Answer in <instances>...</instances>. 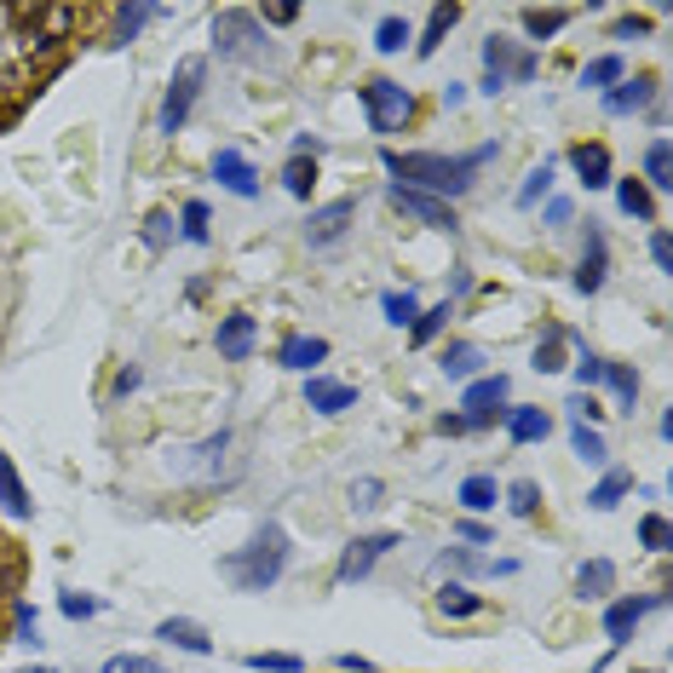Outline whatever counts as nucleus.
Wrapping results in <instances>:
<instances>
[{
  "label": "nucleus",
  "instance_id": "f257e3e1",
  "mask_svg": "<svg viewBox=\"0 0 673 673\" xmlns=\"http://www.w3.org/2000/svg\"><path fill=\"white\" fill-rule=\"evenodd\" d=\"M495 156H501V144H478V150H466V156H438V150L397 156V150H386L380 167H386L404 190L438 196V202H455V196H466L472 185H478V167H489Z\"/></svg>",
  "mask_w": 673,
  "mask_h": 673
},
{
  "label": "nucleus",
  "instance_id": "f03ea898",
  "mask_svg": "<svg viewBox=\"0 0 673 673\" xmlns=\"http://www.w3.org/2000/svg\"><path fill=\"white\" fill-rule=\"evenodd\" d=\"M224 576H231L242 593H265V587H277L283 582V570H288V530L283 523H265V530L242 547V553H231L219 564Z\"/></svg>",
  "mask_w": 673,
  "mask_h": 673
},
{
  "label": "nucleus",
  "instance_id": "7ed1b4c3",
  "mask_svg": "<svg viewBox=\"0 0 673 673\" xmlns=\"http://www.w3.org/2000/svg\"><path fill=\"white\" fill-rule=\"evenodd\" d=\"M363 92V110H368V128L380 133V139H391V133H404L409 121H415V92L404 87V81H368V87H357Z\"/></svg>",
  "mask_w": 673,
  "mask_h": 673
},
{
  "label": "nucleus",
  "instance_id": "20e7f679",
  "mask_svg": "<svg viewBox=\"0 0 673 673\" xmlns=\"http://www.w3.org/2000/svg\"><path fill=\"white\" fill-rule=\"evenodd\" d=\"M213 46H219V58H254V53H265V23L254 12L231 7L213 18Z\"/></svg>",
  "mask_w": 673,
  "mask_h": 673
},
{
  "label": "nucleus",
  "instance_id": "39448f33",
  "mask_svg": "<svg viewBox=\"0 0 673 673\" xmlns=\"http://www.w3.org/2000/svg\"><path fill=\"white\" fill-rule=\"evenodd\" d=\"M202 75H208V58H185L179 75H173V87H167V98H162V133H167V139L185 133V121H190V110H196V92H202Z\"/></svg>",
  "mask_w": 673,
  "mask_h": 673
},
{
  "label": "nucleus",
  "instance_id": "423d86ee",
  "mask_svg": "<svg viewBox=\"0 0 673 673\" xmlns=\"http://www.w3.org/2000/svg\"><path fill=\"white\" fill-rule=\"evenodd\" d=\"M507 374H478V380H466L461 391V415H466V432H484L495 415H507Z\"/></svg>",
  "mask_w": 673,
  "mask_h": 673
},
{
  "label": "nucleus",
  "instance_id": "0eeeda50",
  "mask_svg": "<svg viewBox=\"0 0 673 673\" xmlns=\"http://www.w3.org/2000/svg\"><path fill=\"white\" fill-rule=\"evenodd\" d=\"M386 202H391L397 213L420 219V224H427V231H443V236H455V231H461L455 208H449V202H438V196H420V190H404V185H386Z\"/></svg>",
  "mask_w": 673,
  "mask_h": 673
},
{
  "label": "nucleus",
  "instance_id": "6e6552de",
  "mask_svg": "<svg viewBox=\"0 0 673 673\" xmlns=\"http://www.w3.org/2000/svg\"><path fill=\"white\" fill-rule=\"evenodd\" d=\"M391 547H404V536H397V530H380V536H357V541L340 553V564H334V582H363L368 570H374V559H386Z\"/></svg>",
  "mask_w": 673,
  "mask_h": 673
},
{
  "label": "nucleus",
  "instance_id": "1a4fd4ad",
  "mask_svg": "<svg viewBox=\"0 0 673 673\" xmlns=\"http://www.w3.org/2000/svg\"><path fill=\"white\" fill-rule=\"evenodd\" d=\"M662 605H668V593H639V598H616V605L605 610V639H610V644H628L639 621L651 616V610H662Z\"/></svg>",
  "mask_w": 673,
  "mask_h": 673
},
{
  "label": "nucleus",
  "instance_id": "9d476101",
  "mask_svg": "<svg viewBox=\"0 0 673 673\" xmlns=\"http://www.w3.org/2000/svg\"><path fill=\"white\" fill-rule=\"evenodd\" d=\"M352 219H357V196H340V202H329V208L311 213L306 242H311V247H334L345 231H352Z\"/></svg>",
  "mask_w": 673,
  "mask_h": 673
},
{
  "label": "nucleus",
  "instance_id": "9b49d317",
  "mask_svg": "<svg viewBox=\"0 0 673 673\" xmlns=\"http://www.w3.org/2000/svg\"><path fill=\"white\" fill-rule=\"evenodd\" d=\"M213 179L231 196H242V202H254V196H260V173H254V162H247L242 150H219V156H213Z\"/></svg>",
  "mask_w": 673,
  "mask_h": 673
},
{
  "label": "nucleus",
  "instance_id": "f8f14e48",
  "mask_svg": "<svg viewBox=\"0 0 673 673\" xmlns=\"http://www.w3.org/2000/svg\"><path fill=\"white\" fill-rule=\"evenodd\" d=\"M605 271H610L605 231H598V224H587V247H582V265H576V294H598V288H605Z\"/></svg>",
  "mask_w": 673,
  "mask_h": 673
},
{
  "label": "nucleus",
  "instance_id": "ddd939ff",
  "mask_svg": "<svg viewBox=\"0 0 673 673\" xmlns=\"http://www.w3.org/2000/svg\"><path fill=\"white\" fill-rule=\"evenodd\" d=\"M651 98H657V75H621V81L605 92V110L610 115H639Z\"/></svg>",
  "mask_w": 673,
  "mask_h": 673
},
{
  "label": "nucleus",
  "instance_id": "4468645a",
  "mask_svg": "<svg viewBox=\"0 0 673 673\" xmlns=\"http://www.w3.org/2000/svg\"><path fill=\"white\" fill-rule=\"evenodd\" d=\"M254 317H247V311H231V317H224L219 322V334H213V345H219V357L224 363H247V352H254Z\"/></svg>",
  "mask_w": 673,
  "mask_h": 673
},
{
  "label": "nucleus",
  "instance_id": "2eb2a0df",
  "mask_svg": "<svg viewBox=\"0 0 673 673\" xmlns=\"http://www.w3.org/2000/svg\"><path fill=\"white\" fill-rule=\"evenodd\" d=\"M306 404L317 415H345V409H357V386L329 380V374H311V380H306Z\"/></svg>",
  "mask_w": 673,
  "mask_h": 673
},
{
  "label": "nucleus",
  "instance_id": "dca6fc26",
  "mask_svg": "<svg viewBox=\"0 0 673 673\" xmlns=\"http://www.w3.org/2000/svg\"><path fill=\"white\" fill-rule=\"evenodd\" d=\"M322 357H329V340H322V334H288L277 345V363L283 368H299V374H311Z\"/></svg>",
  "mask_w": 673,
  "mask_h": 673
},
{
  "label": "nucleus",
  "instance_id": "f3484780",
  "mask_svg": "<svg viewBox=\"0 0 673 673\" xmlns=\"http://www.w3.org/2000/svg\"><path fill=\"white\" fill-rule=\"evenodd\" d=\"M570 167L582 173L587 190H605L610 185V150L605 144H570Z\"/></svg>",
  "mask_w": 673,
  "mask_h": 673
},
{
  "label": "nucleus",
  "instance_id": "a211bd4d",
  "mask_svg": "<svg viewBox=\"0 0 673 673\" xmlns=\"http://www.w3.org/2000/svg\"><path fill=\"white\" fill-rule=\"evenodd\" d=\"M156 639L173 644V651H190V657H208V651H213L208 628H196V621H185V616H167L162 628H156Z\"/></svg>",
  "mask_w": 673,
  "mask_h": 673
},
{
  "label": "nucleus",
  "instance_id": "6ab92c4d",
  "mask_svg": "<svg viewBox=\"0 0 673 673\" xmlns=\"http://www.w3.org/2000/svg\"><path fill=\"white\" fill-rule=\"evenodd\" d=\"M501 420H507V438H512V443H541L547 432H553V415H547V409H536V404L507 409Z\"/></svg>",
  "mask_w": 673,
  "mask_h": 673
},
{
  "label": "nucleus",
  "instance_id": "aec40b11",
  "mask_svg": "<svg viewBox=\"0 0 673 673\" xmlns=\"http://www.w3.org/2000/svg\"><path fill=\"white\" fill-rule=\"evenodd\" d=\"M0 512H7V518H30V495H23V478H18V466H12L7 449H0Z\"/></svg>",
  "mask_w": 673,
  "mask_h": 673
},
{
  "label": "nucleus",
  "instance_id": "412c9836",
  "mask_svg": "<svg viewBox=\"0 0 673 673\" xmlns=\"http://www.w3.org/2000/svg\"><path fill=\"white\" fill-rule=\"evenodd\" d=\"M443 374H449V380H478V368H484V352H478V345H472V340H455V345H443Z\"/></svg>",
  "mask_w": 673,
  "mask_h": 673
},
{
  "label": "nucleus",
  "instance_id": "4be33fe9",
  "mask_svg": "<svg viewBox=\"0 0 673 673\" xmlns=\"http://www.w3.org/2000/svg\"><path fill=\"white\" fill-rule=\"evenodd\" d=\"M455 501H461L466 512H489L495 501H501V489H495V478H489V472H472V478H461Z\"/></svg>",
  "mask_w": 673,
  "mask_h": 673
},
{
  "label": "nucleus",
  "instance_id": "5701e85b",
  "mask_svg": "<svg viewBox=\"0 0 673 673\" xmlns=\"http://www.w3.org/2000/svg\"><path fill=\"white\" fill-rule=\"evenodd\" d=\"M610 587H616V564H610V559L576 564V593H582V598H605Z\"/></svg>",
  "mask_w": 673,
  "mask_h": 673
},
{
  "label": "nucleus",
  "instance_id": "b1692460",
  "mask_svg": "<svg viewBox=\"0 0 673 673\" xmlns=\"http://www.w3.org/2000/svg\"><path fill=\"white\" fill-rule=\"evenodd\" d=\"M610 185H616V202H621L628 219H651L657 213V196L644 190V179H610Z\"/></svg>",
  "mask_w": 673,
  "mask_h": 673
},
{
  "label": "nucleus",
  "instance_id": "393cba45",
  "mask_svg": "<svg viewBox=\"0 0 673 673\" xmlns=\"http://www.w3.org/2000/svg\"><path fill=\"white\" fill-rule=\"evenodd\" d=\"M455 23H461V7H432V18H427V35L415 41V53H420V58H432L438 46H443V35L455 30Z\"/></svg>",
  "mask_w": 673,
  "mask_h": 673
},
{
  "label": "nucleus",
  "instance_id": "a878e982",
  "mask_svg": "<svg viewBox=\"0 0 673 673\" xmlns=\"http://www.w3.org/2000/svg\"><path fill=\"white\" fill-rule=\"evenodd\" d=\"M283 190L294 196V202H306V196L317 190V156H288V167H283Z\"/></svg>",
  "mask_w": 673,
  "mask_h": 673
},
{
  "label": "nucleus",
  "instance_id": "bb28decb",
  "mask_svg": "<svg viewBox=\"0 0 673 673\" xmlns=\"http://www.w3.org/2000/svg\"><path fill=\"white\" fill-rule=\"evenodd\" d=\"M621 75H628V64H621V53H605V58H593L587 69H582V87H593V92H610Z\"/></svg>",
  "mask_w": 673,
  "mask_h": 673
},
{
  "label": "nucleus",
  "instance_id": "cd10ccee",
  "mask_svg": "<svg viewBox=\"0 0 673 673\" xmlns=\"http://www.w3.org/2000/svg\"><path fill=\"white\" fill-rule=\"evenodd\" d=\"M644 190H673V167H668V139H651V150H644Z\"/></svg>",
  "mask_w": 673,
  "mask_h": 673
},
{
  "label": "nucleus",
  "instance_id": "c85d7f7f",
  "mask_svg": "<svg viewBox=\"0 0 673 673\" xmlns=\"http://www.w3.org/2000/svg\"><path fill=\"white\" fill-rule=\"evenodd\" d=\"M570 449H576V455L587 461V466H605L610 461V449H605V438H598L587 420H576V427H570Z\"/></svg>",
  "mask_w": 673,
  "mask_h": 673
},
{
  "label": "nucleus",
  "instance_id": "c756f323",
  "mask_svg": "<svg viewBox=\"0 0 673 673\" xmlns=\"http://www.w3.org/2000/svg\"><path fill=\"white\" fill-rule=\"evenodd\" d=\"M156 18H167L162 7H144V0H133V7H121L115 12V41H133L144 23H156Z\"/></svg>",
  "mask_w": 673,
  "mask_h": 673
},
{
  "label": "nucleus",
  "instance_id": "7c9ffc66",
  "mask_svg": "<svg viewBox=\"0 0 673 673\" xmlns=\"http://www.w3.org/2000/svg\"><path fill=\"white\" fill-rule=\"evenodd\" d=\"M438 610H443V616H478L484 598L472 593V587H461V582H449V587L438 593Z\"/></svg>",
  "mask_w": 673,
  "mask_h": 673
},
{
  "label": "nucleus",
  "instance_id": "2f4dec72",
  "mask_svg": "<svg viewBox=\"0 0 673 673\" xmlns=\"http://www.w3.org/2000/svg\"><path fill=\"white\" fill-rule=\"evenodd\" d=\"M605 386L616 391L621 409H633V397H639V368H628V363H605Z\"/></svg>",
  "mask_w": 673,
  "mask_h": 673
},
{
  "label": "nucleus",
  "instance_id": "473e14b6",
  "mask_svg": "<svg viewBox=\"0 0 673 673\" xmlns=\"http://www.w3.org/2000/svg\"><path fill=\"white\" fill-rule=\"evenodd\" d=\"M564 23H570V12H564V7H547V12H541V7H523V30H530L536 41H547V35H559Z\"/></svg>",
  "mask_w": 673,
  "mask_h": 673
},
{
  "label": "nucleus",
  "instance_id": "72a5a7b5",
  "mask_svg": "<svg viewBox=\"0 0 673 673\" xmlns=\"http://www.w3.org/2000/svg\"><path fill=\"white\" fill-rule=\"evenodd\" d=\"M449 317H455V311H449V299H443V306H432V311H420L415 329H409V340H415V345H432V340L449 329Z\"/></svg>",
  "mask_w": 673,
  "mask_h": 673
},
{
  "label": "nucleus",
  "instance_id": "f704fd0d",
  "mask_svg": "<svg viewBox=\"0 0 673 673\" xmlns=\"http://www.w3.org/2000/svg\"><path fill=\"white\" fill-rule=\"evenodd\" d=\"M628 489H633L628 472H610V478L587 495V507H593V512H610V507H621V495H628Z\"/></svg>",
  "mask_w": 673,
  "mask_h": 673
},
{
  "label": "nucleus",
  "instance_id": "c9c22d12",
  "mask_svg": "<svg viewBox=\"0 0 673 673\" xmlns=\"http://www.w3.org/2000/svg\"><path fill=\"white\" fill-rule=\"evenodd\" d=\"M512 41H501V35H489L484 41V75H495V81H507V75H512Z\"/></svg>",
  "mask_w": 673,
  "mask_h": 673
},
{
  "label": "nucleus",
  "instance_id": "e433bc0d",
  "mask_svg": "<svg viewBox=\"0 0 673 673\" xmlns=\"http://www.w3.org/2000/svg\"><path fill=\"white\" fill-rule=\"evenodd\" d=\"M564 340H570V334L559 329V322H553V329L541 334V345H536V368H541V374H553V368H564Z\"/></svg>",
  "mask_w": 673,
  "mask_h": 673
},
{
  "label": "nucleus",
  "instance_id": "4c0bfd02",
  "mask_svg": "<svg viewBox=\"0 0 673 673\" xmlns=\"http://www.w3.org/2000/svg\"><path fill=\"white\" fill-rule=\"evenodd\" d=\"M507 507H512V518H536L541 512V484H530V478L507 484Z\"/></svg>",
  "mask_w": 673,
  "mask_h": 673
},
{
  "label": "nucleus",
  "instance_id": "58836bf2",
  "mask_svg": "<svg viewBox=\"0 0 673 673\" xmlns=\"http://www.w3.org/2000/svg\"><path fill=\"white\" fill-rule=\"evenodd\" d=\"M380 311H386V322H397V329H415V317H420V299L404 288V294H386V299H380Z\"/></svg>",
  "mask_w": 673,
  "mask_h": 673
},
{
  "label": "nucleus",
  "instance_id": "ea45409f",
  "mask_svg": "<svg viewBox=\"0 0 673 673\" xmlns=\"http://www.w3.org/2000/svg\"><path fill=\"white\" fill-rule=\"evenodd\" d=\"M415 35H409V23L404 18H380V30H374V46H380V53H404Z\"/></svg>",
  "mask_w": 673,
  "mask_h": 673
},
{
  "label": "nucleus",
  "instance_id": "a19ab883",
  "mask_svg": "<svg viewBox=\"0 0 673 673\" xmlns=\"http://www.w3.org/2000/svg\"><path fill=\"white\" fill-rule=\"evenodd\" d=\"M553 190V162H541V167H530V179H523V190H518V208H536L541 196Z\"/></svg>",
  "mask_w": 673,
  "mask_h": 673
},
{
  "label": "nucleus",
  "instance_id": "79ce46f5",
  "mask_svg": "<svg viewBox=\"0 0 673 673\" xmlns=\"http://www.w3.org/2000/svg\"><path fill=\"white\" fill-rule=\"evenodd\" d=\"M247 668H254V673H299L306 662H299L294 651H254V657H247Z\"/></svg>",
  "mask_w": 673,
  "mask_h": 673
},
{
  "label": "nucleus",
  "instance_id": "37998d69",
  "mask_svg": "<svg viewBox=\"0 0 673 673\" xmlns=\"http://www.w3.org/2000/svg\"><path fill=\"white\" fill-rule=\"evenodd\" d=\"M639 541L651 547V553H668V547H673V530H668V518H662V512L639 518Z\"/></svg>",
  "mask_w": 673,
  "mask_h": 673
},
{
  "label": "nucleus",
  "instance_id": "c03bdc74",
  "mask_svg": "<svg viewBox=\"0 0 673 673\" xmlns=\"http://www.w3.org/2000/svg\"><path fill=\"white\" fill-rule=\"evenodd\" d=\"M179 224H185V242H196V247H202V242H208V202H185Z\"/></svg>",
  "mask_w": 673,
  "mask_h": 673
},
{
  "label": "nucleus",
  "instance_id": "a18cd8bd",
  "mask_svg": "<svg viewBox=\"0 0 673 673\" xmlns=\"http://www.w3.org/2000/svg\"><path fill=\"white\" fill-rule=\"evenodd\" d=\"M144 242H150V247H167V242H173V213H167V208H156V213L144 219Z\"/></svg>",
  "mask_w": 673,
  "mask_h": 673
},
{
  "label": "nucleus",
  "instance_id": "49530a36",
  "mask_svg": "<svg viewBox=\"0 0 673 673\" xmlns=\"http://www.w3.org/2000/svg\"><path fill=\"white\" fill-rule=\"evenodd\" d=\"M576 380H582V391L605 386V357H593L587 345H582V357H576Z\"/></svg>",
  "mask_w": 673,
  "mask_h": 673
},
{
  "label": "nucleus",
  "instance_id": "de8ad7c7",
  "mask_svg": "<svg viewBox=\"0 0 673 673\" xmlns=\"http://www.w3.org/2000/svg\"><path fill=\"white\" fill-rule=\"evenodd\" d=\"M12 639H18V644H41V621H35V605H18Z\"/></svg>",
  "mask_w": 673,
  "mask_h": 673
},
{
  "label": "nucleus",
  "instance_id": "09e8293b",
  "mask_svg": "<svg viewBox=\"0 0 673 673\" xmlns=\"http://www.w3.org/2000/svg\"><path fill=\"white\" fill-rule=\"evenodd\" d=\"M260 23H271V30H288V23L299 18V7H294V0H271V7L265 12H254Z\"/></svg>",
  "mask_w": 673,
  "mask_h": 673
},
{
  "label": "nucleus",
  "instance_id": "8fccbe9b",
  "mask_svg": "<svg viewBox=\"0 0 673 673\" xmlns=\"http://www.w3.org/2000/svg\"><path fill=\"white\" fill-rule=\"evenodd\" d=\"M104 673H167L162 662H150V657H110Z\"/></svg>",
  "mask_w": 673,
  "mask_h": 673
},
{
  "label": "nucleus",
  "instance_id": "3c124183",
  "mask_svg": "<svg viewBox=\"0 0 673 673\" xmlns=\"http://www.w3.org/2000/svg\"><path fill=\"white\" fill-rule=\"evenodd\" d=\"M58 605H64V616H69V621H87V616H98V598H87V593H64Z\"/></svg>",
  "mask_w": 673,
  "mask_h": 673
},
{
  "label": "nucleus",
  "instance_id": "603ef678",
  "mask_svg": "<svg viewBox=\"0 0 673 673\" xmlns=\"http://www.w3.org/2000/svg\"><path fill=\"white\" fill-rule=\"evenodd\" d=\"M564 409H570V415H576V420H587V427H593V420H598V415H605V404H598V397H593V391H576V397H570V404H564Z\"/></svg>",
  "mask_w": 673,
  "mask_h": 673
},
{
  "label": "nucleus",
  "instance_id": "864d4df0",
  "mask_svg": "<svg viewBox=\"0 0 673 673\" xmlns=\"http://www.w3.org/2000/svg\"><path fill=\"white\" fill-rule=\"evenodd\" d=\"M651 260H657V271H673V242H668V231H651Z\"/></svg>",
  "mask_w": 673,
  "mask_h": 673
},
{
  "label": "nucleus",
  "instance_id": "5fc2aeb1",
  "mask_svg": "<svg viewBox=\"0 0 673 673\" xmlns=\"http://www.w3.org/2000/svg\"><path fill=\"white\" fill-rule=\"evenodd\" d=\"M639 35H651V18H633L628 12V18L616 23V41H639Z\"/></svg>",
  "mask_w": 673,
  "mask_h": 673
},
{
  "label": "nucleus",
  "instance_id": "6e6d98bb",
  "mask_svg": "<svg viewBox=\"0 0 673 673\" xmlns=\"http://www.w3.org/2000/svg\"><path fill=\"white\" fill-rule=\"evenodd\" d=\"M352 501H357V507H380V478H363V484H352Z\"/></svg>",
  "mask_w": 673,
  "mask_h": 673
},
{
  "label": "nucleus",
  "instance_id": "4d7b16f0",
  "mask_svg": "<svg viewBox=\"0 0 673 673\" xmlns=\"http://www.w3.org/2000/svg\"><path fill=\"white\" fill-rule=\"evenodd\" d=\"M443 564H449V570H466V576H472V570H484V559H472L466 547H449V553H443Z\"/></svg>",
  "mask_w": 673,
  "mask_h": 673
},
{
  "label": "nucleus",
  "instance_id": "13d9d810",
  "mask_svg": "<svg viewBox=\"0 0 673 673\" xmlns=\"http://www.w3.org/2000/svg\"><path fill=\"white\" fill-rule=\"evenodd\" d=\"M455 530H461V541H478V547H484V541H495V536H489V523H478V518H461Z\"/></svg>",
  "mask_w": 673,
  "mask_h": 673
},
{
  "label": "nucleus",
  "instance_id": "bf43d9fd",
  "mask_svg": "<svg viewBox=\"0 0 673 673\" xmlns=\"http://www.w3.org/2000/svg\"><path fill=\"white\" fill-rule=\"evenodd\" d=\"M139 380H144V374H139V368H121L110 391H115V397H128V391H139Z\"/></svg>",
  "mask_w": 673,
  "mask_h": 673
},
{
  "label": "nucleus",
  "instance_id": "052dcab7",
  "mask_svg": "<svg viewBox=\"0 0 673 673\" xmlns=\"http://www.w3.org/2000/svg\"><path fill=\"white\" fill-rule=\"evenodd\" d=\"M432 427H438L443 438H461V432H466V415H438Z\"/></svg>",
  "mask_w": 673,
  "mask_h": 673
},
{
  "label": "nucleus",
  "instance_id": "680f3d73",
  "mask_svg": "<svg viewBox=\"0 0 673 673\" xmlns=\"http://www.w3.org/2000/svg\"><path fill=\"white\" fill-rule=\"evenodd\" d=\"M512 81H536V53H518L512 58Z\"/></svg>",
  "mask_w": 673,
  "mask_h": 673
},
{
  "label": "nucleus",
  "instance_id": "e2e57ef3",
  "mask_svg": "<svg viewBox=\"0 0 673 673\" xmlns=\"http://www.w3.org/2000/svg\"><path fill=\"white\" fill-rule=\"evenodd\" d=\"M547 224H553V231L570 224V202H564V196H559V202H547Z\"/></svg>",
  "mask_w": 673,
  "mask_h": 673
},
{
  "label": "nucleus",
  "instance_id": "0e129e2a",
  "mask_svg": "<svg viewBox=\"0 0 673 673\" xmlns=\"http://www.w3.org/2000/svg\"><path fill=\"white\" fill-rule=\"evenodd\" d=\"M334 662H340L345 673H368V657H357V651H340Z\"/></svg>",
  "mask_w": 673,
  "mask_h": 673
},
{
  "label": "nucleus",
  "instance_id": "69168bd1",
  "mask_svg": "<svg viewBox=\"0 0 673 673\" xmlns=\"http://www.w3.org/2000/svg\"><path fill=\"white\" fill-rule=\"evenodd\" d=\"M30 673H53V668H30Z\"/></svg>",
  "mask_w": 673,
  "mask_h": 673
}]
</instances>
